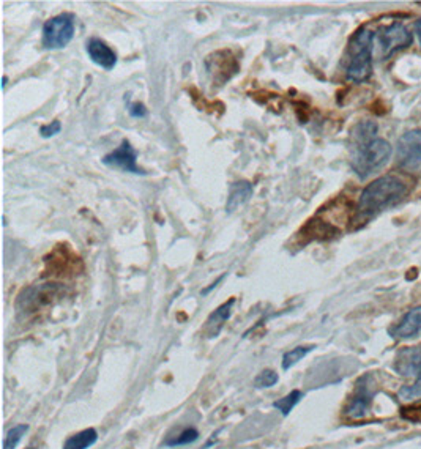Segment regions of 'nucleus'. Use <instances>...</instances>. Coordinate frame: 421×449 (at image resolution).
Returning <instances> with one entry per match:
<instances>
[{
  "label": "nucleus",
  "instance_id": "obj_23",
  "mask_svg": "<svg viewBox=\"0 0 421 449\" xmlns=\"http://www.w3.org/2000/svg\"><path fill=\"white\" fill-rule=\"evenodd\" d=\"M128 113L134 118H144V117H147L148 111L142 103H133V104L128 106Z\"/></svg>",
  "mask_w": 421,
  "mask_h": 449
},
{
  "label": "nucleus",
  "instance_id": "obj_11",
  "mask_svg": "<svg viewBox=\"0 0 421 449\" xmlns=\"http://www.w3.org/2000/svg\"><path fill=\"white\" fill-rule=\"evenodd\" d=\"M253 193H254L253 184L250 182H246V180H240V182H235L230 184L228 202H226V212L232 213L237 208L245 205V203L253 197Z\"/></svg>",
  "mask_w": 421,
  "mask_h": 449
},
{
  "label": "nucleus",
  "instance_id": "obj_21",
  "mask_svg": "<svg viewBox=\"0 0 421 449\" xmlns=\"http://www.w3.org/2000/svg\"><path fill=\"white\" fill-rule=\"evenodd\" d=\"M61 131H62V123L58 122V120H54V122L43 125V127L40 128V134H41V137L47 139V137L57 136L58 133H61Z\"/></svg>",
  "mask_w": 421,
  "mask_h": 449
},
{
  "label": "nucleus",
  "instance_id": "obj_1",
  "mask_svg": "<svg viewBox=\"0 0 421 449\" xmlns=\"http://www.w3.org/2000/svg\"><path fill=\"white\" fill-rule=\"evenodd\" d=\"M379 127L376 122H360L351 133V167L360 180L374 175L393 155V147L388 141L377 136Z\"/></svg>",
  "mask_w": 421,
  "mask_h": 449
},
{
  "label": "nucleus",
  "instance_id": "obj_10",
  "mask_svg": "<svg viewBox=\"0 0 421 449\" xmlns=\"http://www.w3.org/2000/svg\"><path fill=\"white\" fill-rule=\"evenodd\" d=\"M391 338L412 339L421 334V306L413 308L402 317L398 325L390 329Z\"/></svg>",
  "mask_w": 421,
  "mask_h": 449
},
{
  "label": "nucleus",
  "instance_id": "obj_18",
  "mask_svg": "<svg viewBox=\"0 0 421 449\" xmlns=\"http://www.w3.org/2000/svg\"><path fill=\"white\" fill-rule=\"evenodd\" d=\"M199 439V432L196 429H185L182 430V432L175 436V439H170V440H166L164 445L166 446H170V448H175V446H183V445H189V443H193Z\"/></svg>",
  "mask_w": 421,
  "mask_h": 449
},
{
  "label": "nucleus",
  "instance_id": "obj_3",
  "mask_svg": "<svg viewBox=\"0 0 421 449\" xmlns=\"http://www.w3.org/2000/svg\"><path fill=\"white\" fill-rule=\"evenodd\" d=\"M376 33L367 27H360L349 41L346 77L351 82H365L372 73V52Z\"/></svg>",
  "mask_w": 421,
  "mask_h": 449
},
{
  "label": "nucleus",
  "instance_id": "obj_24",
  "mask_svg": "<svg viewBox=\"0 0 421 449\" xmlns=\"http://www.w3.org/2000/svg\"><path fill=\"white\" fill-rule=\"evenodd\" d=\"M224 278H226V274H223V276H219V278L215 281V283H213L210 287H207V289H204V290H202V295H207V293H210L213 289H215V287H216L219 283H221V281H223Z\"/></svg>",
  "mask_w": 421,
  "mask_h": 449
},
{
  "label": "nucleus",
  "instance_id": "obj_16",
  "mask_svg": "<svg viewBox=\"0 0 421 449\" xmlns=\"http://www.w3.org/2000/svg\"><path fill=\"white\" fill-rule=\"evenodd\" d=\"M301 399H303V394H301V391H299V389H295V391L289 393L286 397L276 400V402L273 404V407L278 411H281L284 416H287L289 413L295 409V405L299 404Z\"/></svg>",
  "mask_w": 421,
  "mask_h": 449
},
{
  "label": "nucleus",
  "instance_id": "obj_20",
  "mask_svg": "<svg viewBox=\"0 0 421 449\" xmlns=\"http://www.w3.org/2000/svg\"><path fill=\"white\" fill-rule=\"evenodd\" d=\"M278 379H280V377H278L275 370L267 369V370H262V372H260L256 379H254V386L256 388H270V386L276 385Z\"/></svg>",
  "mask_w": 421,
  "mask_h": 449
},
{
  "label": "nucleus",
  "instance_id": "obj_17",
  "mask_svg": "<svg viewBox=\"0 0 421 449\" xmlns=\"http://www.w3.org/2000/svg\"><path fill=\"white\" fill-rule=\"evenodd\" d=\"M27 430H29L27 424H19V426H15L7 434V436H5L3 449H16V446L19 445V441L22 440V436L27 434Z\"/></svg>",
  "mask_w": 421,
  "mask_h": 449
},
{
  "label": "nucleus",
  "instance_id": "obj_8",
  "mask_svg": "<svg viewBox=\"0 0 421 449\" xmlns=\"http://www.w3.org/2000/svg\"><path fill=\"white\" fill-rule=\"evenodd\" d=\"M86 51L95 65L106 71H111L117 65V54L111 46L100 38H90L86 43Z\"/></svg>",
  "mask_w": 421,
  "mask_h": 449
},
{
  "label": "nucleus",
  "instance_id": "obj_14",
  "mask_svg": "<svg viewBox=\"0 0 421 449\" xmlns=\"http://www.w3.org/2000/svg\"><path fill=\"white\" fill-rule=\"evenodd\" d=\"M98 440V434L95 429H86L82 432L76 434L65 441L63 449H88L93 446Z\"/></svg>",
  "mask_w": 421,
  "mask_h": 449
},
{
  "label": "nucleus",
  "instance_id": "obj_22",
  "mask_svg": "<svg viewBox=\"0 0 421 449\" xmlns=\"http://www.w3.org/2000/svg\"><path fill=\"white\" fill-rule=\"evenodd\" d=\"M402 416L408 419V421H421V405H412L408 409H404L402 410Z\"/></svg>",
  "mask_w": 421,
  "mask_h": 449
},
{
  "label": "nucleus",
  "instance_id": "obj_4",
  "mask_svg": "<svg viewBox=\"0 0 421 449\" xmlns=\"http://www.w3.org/2000/svg\"><path fill=\"white\" fill-rule=\"evenodd\" d=\"M396 164L408 173H421V128L407 131L396 143Z\"/></svg>",
  "mask_w": 421,
  "mask_h": 449
},
{
  "label": "nucleus",
  "instance_id": "obj_13",
  "mask_svg": "<svg viewBox=\"0 0 421 449\" xmlns=\"http://www.w3.org/2000/svg\"><path fill=\"white\" fill-rule=\"evenodd\" d=\"M371 397L372 394L370 393V389H360L357 396L354 397L351 405L347 407V415L351 418H363L367 411H370V405H371Z\"/></svg>",
  "mask_w": 421,
  "mask_h": 449
},
{
  "label": "nucleus",
  "instance_id": "obj_6",
  "mask_svg": "<svg viewBox=\"0 0 421 449\" xmlns=\"http://www.w3.org/2000/svg\"><path fill=\"white\" fill-rule=\"evenodd\" d=\"M376 40L379 43V54H381L382 58H390L393 54L411 46L413 41L412 33L401 22H393L383 27L376 35Z\"/></svg>",
  "mask_w": 421,
  "mask_h": 449
},
{
  "label": "nucleus",
  "instance_id": "obj_25",
  "mask_svg": "<svg viewBox=\"0 0 421 449\" xmlns=\"http://www.w3.org/2000/svg\"><path fill=\"white\" fill-rule=\"evenodd\" d=\"M415 33H417V37H418V43L421 46V19H418L417 22H415Z\"/></svg>",
  "mask_w": 421,
  "mask_h": 449
},
{
  "label": "nucleus",
  "instance_id": "obj_7",
  "mask_svg": "<svg viewBox=\"0 0 421 449\" xmlns=\"http://www.w3.org/2000/svg\"><path fill=\"white\" fill-rule=\"evenodd\" d=\"M104 166L111 169H117L128 173H136V175H144V171L138 166V152L128 141H123L120 147H117L114 152L106 155L102 159Z\"/></svg>",
  "mask_w": 421,
  "mask_h": 449
},
{
  "label": "nucleus",
  "instance_id": "obj_9",
  "mask_svg": "<svg viewBox=\"0 0 421 449\" xmlns=\"http://www.w3.org/2000/svg\"><path fill=\"white\" fill-rule=\"evenodd\" d=\"M393 369L399 375L417 377L421 372V345L402 349L395 358Z\"/></svg>",
  "mask_w": 421,
  "mask_h": 449
},
{
  "label": "nucleus",
  "instance_id": "obj_12",
  "mask_svg": "<svg viewBox=\"0 0 421 449\" xmlns=\"http://www.w3.org/2000/svg\"><path fill=\"white\" fill-rule=\"evenodd\" d=\"M234 303H235V298H230L228 303L221 304V306H219L215 313L209 317V320H207V328H210V336H216L224 323L229 320L230 314H232Z\"/></svg>",
  "mask_w": 421,
  "mask_h": 449
},
{
  "label": "nucleus",
  "instance_id": "obj_2",
  "mask_svg": "<svg viewBox=\"0 0 421 449\" xmlns=\"http://www.w3.org/2000/svg\"><path fill=\"white\" fill-rule=\"evenodd\" d=\"M407 191V183L398 175L388 173V175L379 177L361 191L357 205V219H372L379 213L404 199Z\"/></svg>",
  "mask_w": 421,
  "mask_h": 449
},
{
  "label": "nucleus",
  "instance_id": "obj_15",
  "mask_svg": "<svg viewBox=\"0 0 421 449\" xmlns=\"http://www.w3.org/2000/svg\"><path fill=\"white\" fill-rule=\"evenodd\" d=\"M314 350V345H301V347H295L287 353H284L283 356V369L287 370L292 366H295L296 363L301 361L308 353H311Z\"/></svg>",
  "mask_w": 421,
  "mask_h": 449
},
{
  "label": "nucleus",
  "instance_id": "obj_19",
  "mask_svg": "<svg viewBox=\"0 0 421 449\" xmlns=\"http://www.w3.org/2000/svg\"><path fill=\"white\" fill-rule=\"evenodd\" d=\"M399 397L404 399V400L421 399V372L417 375V380H415L412 385L401 388Z\"/></svg>",
  "mask_w": 421,
  "mask_h": 449
},
{
  "label": "nucleus",
  "instance_id": "obj_5",
  "mask_svg": "<svg viewBox=\"0 0 421 449\" xmlns=\"http://www.w3.org/2000/svg\"><path fill=\"white\" fill-rule=\"evenodd\" d=\"M76 19L73 15L63 13L47 19L43 26V46L46 49H62L74 37Z\"/></svg>",
  "mask_w": 421,
  "mask_h": 449
}]
</instances>
